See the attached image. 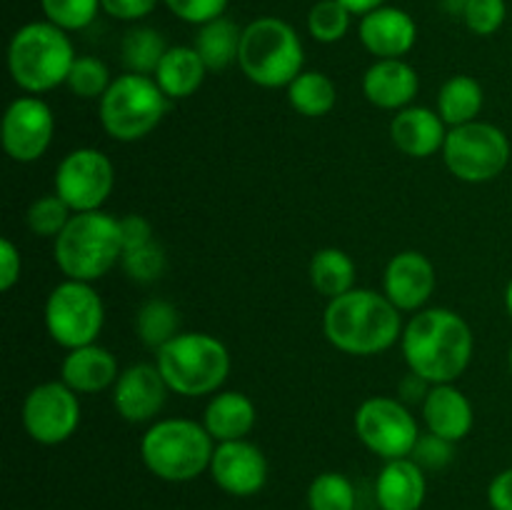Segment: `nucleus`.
Segmentation results:
<instances>
[{
  "instance_id": "nucleus-11",
  "label": "nucleus",
  "mask_w": 512,
  "mask_h": 510,
  "mask_svg": "<svg viewBox=\"0 0 512 510\" xmlns=\"http://www.w3.org/2000/svg\"><path fill=\"white\" fill-rule=\"evenodd\" d=\"M353 428L360 443L383 460L410 458L420 438L418 418L403 400L390 395L363 400L355 410Z\"/></svg>"
},
{
  "instance_id": "nucleus-7",
  "label": "nucleus",
  "mask_w": 512,
  "mask_h": 510,
  "mask_svg": "<svg viewBox=\"0 0 512 510\" xmlns=\"http://www.w3.org/2000/svg\"><path fill=\"white\" fill-rule=\"evenodd\" d=\"M170 393L183 398L215 395L230 375V353L220 338L198 330H183L155 353Z\"/></svg>"
},
{
  "instance_id": "nucleus-30",
  "label": "nucleus",
  "mask_w": 512,
  "mask_h": 510,
  "mask_svg": "<svg viewBox=\"0 0 512 510\" xmlns=\"http://www.w3.org/2000/svg\"><path fill=\"white\" fill-rule=\"evenodd\" d=\"M135 335H138L140 343L145 348H153L158 353L165 343L175 338L180 330V313L170 300L163 298H150L135 310V320H133Z\"/></svg>"
},
{
  "instance_id": "nucleus-38",
  "label": "nucleus",
  "mask_w": 512,
  "mask_h": 510,
  "mask_svg": "<svg viewBox=\"0 0 512 510\" xmlns=\"http://www.w3.org/2000/svg\"><path fill=\"white\" fill-rule=\"evenodd\" d=\"M508 18V3L505 0H470L463 13L465 28L480 38H490L498 33Z\"/></svg>"
},
{
  "instance_id": "nucleus-20",
  "label": "nucleus",
  "mask_w": 512,
  "mask_h": 510,
  "mask_svg": "<svg viewBox=\"0 0 512 510\" xmlns=\"http://www.w3.org/2000/svg\"><path fill=\"white\" fill-rule=\"evenodd\" d=\"M425 430L458 445L475 425V410L468 395L455 383L430 385L428 398L420 405Z\"/></svg>"
},
{
  "instance_id": "nucleus-46",
  "label": "nucleus",
  "mask_w": 512,
  "mask_h": 510,
  "mask_svg": "<svg viewBox=\"0 0 512 510\" xmlns=\"http://www.w3.org/2000/svg\"><path fill=\"white\" fill-rule=\"evenodd\" d=\"M340 3H343L353 15H360V18H363L370 10L380 8V5H388V0H340Z\"/></svg>"
},
{
  "instance_id": "nucleus-23",
  "label": "nucleus",
  "mask_w": 512,
  "mask_h": 510,
  "mask_svg": "<svg viewBox=\"0 0 512 510\" xmlns=\"http://www.w3.org/2000/svg\"><path fill=\"white\" fill-rule=\"evenodd\" d=\"M428 495L425 470L413 458L385 460L375 480L380 510H420Z\"/></svg>"
},
{
  "instance_id": "nucleus-10",
  "label": "nucleus",
  "mask_w": 512,
  "mask_h": 510,
  "mask_svg": "<svg viewBox=\"0 0 512 510\" xmlns=\"http://www.w3.org/2000/svg\"><path fill=\"white\" fill-rule=\"evenodd\" d=\"M45 330L60 348L75 350L98 343L105 325V305L93 283L65 278L45 300Z\"/></svg>"
},
{
  "instance_id": "nucleus-4",
  "label": "nucleus",
  "mask_w": 512,
  "mask_h": 510,
  "mask_svg": "<svg viewBox=\"0 0 512 510\" xmlns=\"http://www.w3.org/2000/svg\"><path fill=\"white\" fill-rule=\"evenodd\" d=\"M213 435L190 418H160L140 438V460L165 483H190L210 470Z\"/></svg>"
},
{
  "instance_id": "nucleus-44",
  "label": "nucleus",
  "mask_w": 512,
  "mask_h": 510,
  "mask_svg": "<svg viewBox=\"0 0 512 510\" xmlns=\"http://www.w3.org/2000/svg\"><path fill=\"white\" fill-rule=\"evenodd\" d=\"M488 503L493 510H512V468L500 470L488 485Z\"/></svg>"
},
{
  "instance_id": "nucleus-9",
  "label": "nucleus",
  "mask_w": 512,
  "mask_h": 510,
  "mask_svg": "<svg viewBox=\"0 0 512 510\" xmlns=\"http://www.w3.org/2000/svg\"><path fill=\"white\" fill-rule=\"evenodd\" d=\"M445 168L458 180L470 185L490 183L510 163V138L503 128L485 120L458 125L448 130V138L443 145Z\"/></svg>"
},
{
  "instance_id": "nucleus-36",
  "label": "nucleus",
  "mask_w": 512,
  "mask_h": 510,
  "mask_svg": "<svg viewBox=\"0 0 512 510\" xmlns=\"http://www.w3.org/2000/svg\"><path fill=\"white\" fill-rule=\"evenodd\" d=\"M120 268L128 275L133 283L148 285L155 283L158 278H163L165 268H168V258H165V250L158 240H150V243L138 245V248L123 250V258H120Z\"/></svg>"
},
{
  "instance_id": "nucleus-3",
  "label": "nucleus",
  "mask_w": 512,
  "mask_h": 510,
  "mask_svg": "<svg viewBox=\"0 0 512 510\" xmlns=\"http://www.w3.org/2000/svg\"><path fill=\"white\" fill-rule=\"evenodd\" d=\"M70 35L50 20L20 25L8 43V73L28 95H43L68 83L75 63Z\"/></svg>"
},
{
  "instance_id": "nucleus-41",
  "label": "nucleus",
  "mask_w": 512,
  "mask_h": 510,
  "mask_svg": "<svg viewBox=\"0 0 512 510\" xmlns=\"http://www.w3.org/2000/svg\"><path fill=\"white\" fill-rule=\"evenodd\" d=\"M100 3H103V13L110 18L123 20V23H140L150 13H155L163 0H100Z\"/></svg>"
},
{
  "instance_id": "nucleus-13",
  "label": "nucleus",
  "mask_w": 512,
  "mask_h": 510,
  "mask_svg": "<svg viewBox=\"0 0 512 510\" xmlns=\"http://www.w3.org/2000/svg\"><path fill=\"white\" fill-rule=\"evenodd\" d=\"M25 433L40 445H60L75 435L80 425V398L63 380L40 383L25 395L20 408Z\"/></svg>"
},
{
  "instance_id": "nucleus-25",
  "label": "nucleus",
  "mask_w": 512,
  "mask_h": 510,
  "mask_svg": "<svg viewBox=\"0 0 512 510\" xmlns=\"http://www.w3.org/2000/svg\"><path fill=\"white\" fill-rule=\"evenodd\" d=\"M205 75L208 68L193 45H170L153 78L170 100H185L198 93Z\"/></svg>"
},
{
  "instance_id": "nucleus-28",
  "label": "nucleus",
  "mask_w": 512,
  "mask_h": 510,
  "mask_svg": "<svg viewBox=\"0 0 512 510\" xmlns=\"http://www.w3.org/2000/svg\"><path fill=\"white\" fill-rule=\"evenodd\" d=\"M310 283L328 300L340 298L355 288V260L340 248H320L310 258Z\"/></svg>"
},
{
  "instance_id": "nucleus-14",
  "label": "nucleus",
  "mask_w": 512,
  "mask_h": 510,
  "mask_svg": "<svg viewBox=\"0 0 512 510\" xmlns=\"http://www.w3.org/2000/svg\"><path fill=\"white\" fill-rule=\"evenodd\" d=\"M55 135V115L40 95H20L3 115V148L15 163H35L48 153Z\"/></svg>"
},
{
  "instance_id": "nucleus-12",
  "label": "nucleus",
  "mask_w": 512,
  "mask_h": 510,
  "mask_svg": "<svg viewBox=\"0 0 512 510\" xmlns=\"http://www.w3.org/2000/svg\"><path fill=\"white\" fill-rule=\"evenodd\" d=\"M115 185V168L98 148H75L55 168L53 193L73 213L103 210Z\"/></svg>"
},
{
  "instance_id": "nucleus-24",
  "label": "nucleus",
  "mask_w": 512,
  "mask_h": 510,
  "mask_svg": "<svg viewBox=\"0 0 512 510\" xmlns=\"http://www.w3.org/2000/svg\"><path fill=\"white\" fill-rule=\"evenodd\" d=\"M258 410L255 403L240 390H218L208 400L203 413V425L215 443H228V440L248 438L255 428Z\"/></svg>"
},
{
  "instance_id": "nucleus-26",
  "label": "nucleus",
  "mask_w": 512,
  "mask_h": 510,
  "mask_svg": "<svg viewBox=\"0 0 512 510\" xmlns=\"http://www.w3.org/2000/svg\"><path fill=\"white\" fill-rule=\"evenodd\" d=\"M240 38H243V28L228 15L210 20V23L198 25V33L193 38V48L203 58L208 70H225L233 63H238L240 53Z\"/></svg>"
},
{
  "instance_id": "nucleus-42",
  "label": "nucleus",
  "mask_w": 512,
  "mask_h": 510,
  "mask_svg": "<svg viewBox=\"0 0 512 510\" xmlns=\"http://www.w3.org/2000/svg\"><path fill=\"white\" fill-rule=\"evenodd\" d=\"M20 273H23V258H20L18 245L10 238L0 240V290L8 293L18 285Z\"/></svg>"
},
{
  "instance_id": "nucleus-43",
  "label": "nucleus",
  "mask_w": 512,
  "mask_h": 510,
  "mask_svg": "<svg viewBox=\"0 0 512 510\" xmlns=\"http://www.w3.org/2000/svg\"><path fill=\"white\" fill-rule=\"evenodd\" d=\"M120 238H123V250L138 248V245L150 243L153 238V225L145 215L128 213L120 218Z\"/></svg>"
},
{
  "instance_id": "nucleus-35",
  "label": "nucleus",
  "mask_w": 512,
  "mask_h": 510,
  "mask_svg": "<svg viewBox=\"0 0 512 510\" xmlns=\"http://www.w3.org/2000/svg\"><path fill=\"white\" fill-rule=\"evenodd\" d=\"M113 78H110L108 65L95 55H78L70 68L68 75V90L83 100H100L105 90L110 88Z\"/></svg>"
},
{
  "instance_id": "nucleus-32",
  "label": "nucleus",
  "mask_w": 512,
  "mask_h": 510,
  "mask_svg": "<svg viewBox=\"0 0 512 510\" xmlns=\"http://www.w3.org/2000/svg\"><path fill=\"white\" fill-rule=\"evenodd\" d=\"M358 493L348 475L328 473L315 475L308 488V508L310 510H355Z\"/></svg>"
},
{
  "instance_id": "nucleus-8",
  "label": "nucleus",
  "mask_w": 512,
  "mask_h": 510,
  "mask_svg": "<svg viewBox=\"0 0 512 510\" xmlns=\"http://www.w3.org/2000/svg\"><path fill=\"white\" fill-rule=\"evenodd\" d=\"M98 103L105 133L120 143H138L163 123L170 98L160 90L153 75L123 73L113 78Z\"/></svg>"
},
{
  "instance_id": "nucleus-29",
  "label": "nucleus",
  "mask_w": 512,
  "mask_h": 510,
  "mask_svg": "<svg viewBox=\"0 0 512 510\" xmlns=\"http://www.w3.org/2000/svg\"><path fill=\"white\" fill-rule=\"evenodd\" d=\"M288 103L303 118H323L338 103V88L330 75L320 70H303L288 85Z\"/></svg>"
},
{
  "instance_id": "nucleus-15",
  "label": "nucleus",
  "mask_w": 512,
  "mask_h": 510,
  "mask_svg": "<svg viewBox=\"0 0 512 510\" xmlns=\"http://www.w3.org/2000/svg\"><path fill=\"white\" fill-rule=\"evenodd\" d=\"M210 478L233 498L258 495L268 483V458L248 438L218 443L210 460Z\"/></svg>"
},
{
  "instance_id": "nucleus-49",
  "label": "nucleus",
  "mask_w": 512,
  "mask_h": 510,
  "mask_svg": "<svg viewBox=\"0 0 512 510\" xmlns=\"http://www.w3.org/2000/svg\"><path fill=\"white\" fill-rule=\"evenodd\" d=\"M508 365H510V375H512V345H510V355H508Z\"/></svg>"
},
{
  "instance_id": "nucleus-17",
  "label": "nucleus",
  "mask_w": 512,
  "mask_h": 510,
  "mask_svg": "<svg viewBox=\"0 0 512 510\" xmlns=\"http://www.w3.org/2000/svg\"><path fill=\"white\" fill-rule=\"evenodd\" d=\"M435 285V265L420 250H400L385 265L383 293L400 313H418L433 298Z\"/></svg>"
},
{
  "instance_id": "nucleus-33",
  "label": "nucleus",
  "mask_w": 512,
  "mask_h": 510,
  "mask_svg": "<svg viewBox=\"0 0 512 510\" xmlns=\"http://www.w3.org/2000/svg\"><path fill=\"white\" fill-rule=\"evenodd\" d=\"M353 13L340 0H318L308 13L310 38L323 45H333L348 35Z\"/></svg>"
},
{
  "instance_id": "nucleus-1",
  "label": "nucleus",
  "mask_w": 512,
  "mask_h": 510,
  "mask_svg": "<svg viewBox=\"0 0 512 510\" xmlns=\"http://www.w3.org/2000/svg\"><path fill=\"white\" fill-rule=\"evenodd\" d=\"M400 350L410 373L430 385L455 383L473 360V330L455 310L423 308L405 323Z\"/></svg>"
},
{
  "instance_id": "nucleus-21",
  "label": "nucleus",
  "mask_w": 512,
  "mask_h": 510,
  "mask_svg": "<svg viewBox=\"0 0 512 510\" xmlns=\"http://www.w3.org/2000/svg\"><path fill=\"white\" fill-rule=\"evenodd\" d=\"M420 90V75L405 58L375 60L363 75V95L380 110H403Z\"/></svg>"
},
{
  "instance_id": "nucleus-40",
  "label": "nucleus",
  "mask_w": 512,
  "mask_h": 510,
  "mask_svg": "<svg viewBox=\"0 0 512 510\" xmlns=\"http://www.w3.org/2000/svg\"><path fill=\"white\" fill-rule=\"evenodd\" d=\"M230 0H163L165 8L178 20L190 25H205L228 10Z\"/></svg>"
},
{
  "instance_id": "nucleus-19",
  "label": "nucleus",
  "mask_w": 512,
  "mask_h": 510,
  "mask_svg": "<svg viewBox=\"0 0 512 510\" xmlns=\"http://www.w3.org/2000/svg\"><path fill=\"white\" fill-rule=\"evenodd\" d=\"M445 138H448L445 120L440 118L438 110L425 105H408L390 120V140L408 158L425 160L443 153Z\"/></svg>"
},
{
  "instance_id": "nucleus-39",
  "label": "nucleus",
  "mask_w": 512,
  "mask_h": 510,
  "mask_svg": "<svg viewBox=\"0 0 512 510\" xmlns=\"http://www.w3.org/2000/svg\"><path fill=\"white\" fill-rule=\"evenodd\" d=\"M410 458H413L423 470H443L453 463L455 443L425 430V433H420Z\"/></svg>"
},
{
  "instance_id": "nucleus-18",
  "label": "nucleus",
  "mask_w": 512,
  "mask_h": 510,
  "mask_svg": "<svg viewBox=\"0 0 512 510\" xmlns=\"http://www.w3.org/2000/svg\"><path fill=\"white\" fill-rule=\"evenodd\" d=\"M358 38L375 60L405 58L418 43V23L395 5H380L360 18Z\"/></svg>"
},
{
  "instance_id": "nucleus-6",
  "label": "nucleus",
  "mask_w": 512,
  "mask_h": 510,
  "mask_svg": "<svg viewBox=\"0 0 512 510\" xmlns=\"http://www.w3.org/2000/svg\"><path fill=\"white\" fill-rule=\"evenodd\" d=\"M238 65L253 85L268 90L288 88L303 73V40L288 20L275 15L255 18L243 28Z\"/></svg>"
},
{
  "instance_id": "nucleus-31",
  "label": "nucleus",
  "mask_w": 512,
  "mask_h": 510,
  "mask_svg": "<svg viewBox=\"0 0 512 510\" xmlns=\"http://www.w3.org/2000/svg\"><path fill=\"white\" fill-rule=\"evenodd\" d=\"M168 48L170 45L165 43L160 30L150 28V25H133L120 40V58H123L125 73L155 75Z\"/></svg>"
},
{
  "instance_id": "nucleus-48",
  "label": "nucleus",
  "mask_w": 512,
  "mask_h": 510,
  "mask_svg": "<svg viewBox=\"0 0 512 510\" xmlns=\"http://www.w3.org/2000/svg\"><path fill=\"white\" fill-rule=\"evenodd\" d=\"M505 310H508V315L512 318V280L508 283V288H505Z\"/></svg>"
},
{
  "instance_id": "nucleus-45",
  "label": "nucleus",
  "mask_w": 512,
  "mask_h": 510,
  "mask_svg": "<svg viewBox=\"0 0 512 510\" xmlns=\"http://www.w3.org/2000/svg\"><path fill=\"white\" fill-rule=\"evenodd\" d=\"M428 393H430L428 380L420 378V375H415V373H410V370L398 385V395H400V400H403L405 405H410V403L423 405V400L428 398Z\"/></svg>"
},
{
  "instance_id": "nucleus-22",
  "label": "nucleus",
  "mask_w": 512,
  "mask_h": 510,
  "mask_svg": "<svg viewBox=\"0 0 512 510\" xmlns=\"http://www.w3.org/2000/svg\"><path fill=\"white\" fill-rule=\"evenodd\" d=\"M120 368L115 355L98 343L68 350L60 363V380L78 395H95L113 388Z\"/></svg>"
},
{
  "instance_id": "nucleus-34",
  "label": "nucleus",
  "mask_w": 512,
  "mask_h": 510,
  "mask_svg": "<svg viewBox=\"0 0 512 510\" xmlns=\"http://www.w3.org/2000/svg\"><path fill=\"white\" fill-rule=\"evenodd\" d=\"M73 210L63 203L55 193L40 195L30 203L28 213H25V223H28L30 233L38 235V238H50L55 240L63 233L65 225L73 218Z\"/></svg>"
},
{
  "instance_id": "nucleus-27",
  "label": "nucleus",
  "mask_w": 512,
  "mask_h": 510,
  "mask_svg": "<svg viewBox=\"0 0 512 510\" xmlns=\"http://www.w3.org/2000/svg\"><path fill=\"white\" fill-rule=\"evenodd\" d=\"M483 105L485 93L480 80H475L473 75H453L440 88L438 108L435 110H438L448 128H458V125L478 120Z\"/></svg>"
},
{
  "instance_id": "nucleus-47",
  "label": "nucleus",
  "mask_w": 512,
  "mask_h": 510,
  "mask_svg": "<svg viewBox=\"0 0 512 510\" xmlns=\"http://www.w3.org/2000/svg\"><path fill=\"white\" fill-rule=\"evenodd\" d=\"M438 3L448 15H453V18H463V13H465V8H468L470 0H438Z\"/></svg>"
},
{
  "instance_id": "nucleus-16",
  "label": "nucleus",
  "mask_w": 512,
  "mask_h": 510,
  "mask_svg": "<svg viewBox=\"0 0 512 510\" xmlns=\"http://www.w3.org/2000/svg\"><path fill=\"white\" fill-rule=\"evenodd\" d=\"M110 390L115 413L133 425L155 423L170 395L168 383L155 363H135L120 370Z\"/></svg>"
},
{
  "instance_id": "nucleus-5",
  "label": "nucleus",
  "mask_w": 512,
  "mask_h": 510,
  "mask_svg": "<svg viewBox=\"0 0 512 510\" xmlns=\"http://www.w3.org/2000/svg\"><path fill=\"white\" fill-rule=\"evenodd\" d=\"M53 258L65 278L95 283L123 258L120 218L105 210L75 213L53 240Z\"/></svg>"
},
{
  "instance_id": "nucleus-2",
  "label": "nucleus",
  "mask_w": 512,
  "mask_h": 510,
  "mask_svg": "<svg viewBox=\"0 0 512 510\" xmlns=\"http://www.w3.org/2000/svg\"><path fill=\"white\" fill-rule=\"evenodd\" d=\"M403 315L385 293L353 288L333 298L323 313V333L345 355H380L403 338Z\"/></svg>"
},
{
  "instance_id": "nucleus-37",
  "label": "nucleus",
  "mask_w": 512,
  "mask_h": 510,
  "mask_svg": "<svg viewBox=\"0 0 512 510\" xmlns=\"http://www.w3.org/2000/svg\"><path fill=\"white\" fill-rule=\"evenodd\" d=\"M40 10L45 20L63 28L65 33H75V30H85L98 18L103 3L100 0H40Z\"/></svg>"
}]
</instances>
